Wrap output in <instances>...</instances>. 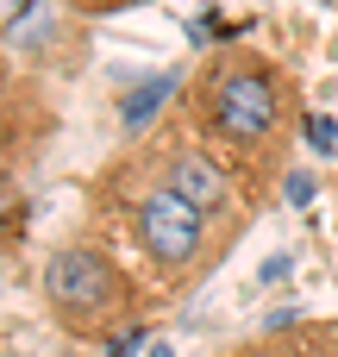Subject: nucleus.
<instances>
[{"label":"nucleus","mask_w":338,"mask_h":357,"mask_svg":"<svg viewBox=\"0 0 338 357\" xmlns=\"http://www.w3.org/2000/svg\"><path fill=\"white\" fill-rule=\"evenodd\" d=\"M151 357H176V351H169V345H151Z\"/></svg>","instance_id":"12"},{"label":"nucleus","mask_w":338,"mask_h":357,"mask_svg":"<svg viewBox=\"0 0 338 357\" xmlns=\"http://www.w3.org/2000/svg\"><path fill=\"white\" fill-rule=\"evenodd\" d=\"M56 113H50V94L44 82L19 63V50L0 38V163L13 157H31L44 138H50Z\"/></svg>","instance_id":"5"},{"label":"nucleus","mask_w":338,"mask_h":357,"mask_svg":"<svg viewBox=\"0 0 338 357\" xmlns=\"http://www.w3.org/2000/svg\"><path fill=\"white\" fill-rule=\"evenodd\" d=\"M307 138H314V151H338V126L332 119H320V113H307V126H301Z\"/></svg>","instance_id":"8"},{"label":"nucleus","mask_w":338,"mask_h":357,"mask_svg":"<svg viewBox=\"0 0 338 357\" xmlns=\"http://www.w3.org/2000/svg\"><path fill=\"white\" fill-rule=\"evenodd\" d=\"M182 119L194 126V138L213 157L232 163V176L263 207L295 169L289 151H295V138L307 126V107H301V82L276 56H263L251 44H220L188 75Z\"/></svg>","instance_id":"1"},{"label":"nucleus","mask_w":338,"mask_h":357,"mask_svg":"<svg viewBox=\"0 0 338 357\" xmlns=\"http://www.w3.org/2000/svg\"><path fill=\"white\" fill-rule=\"evenodd\" d=\"M157 188H169L176 201H188L194 213H207L213 226H226L232 238L251 226V213H257V201H251V188L232 176V163L226 157H213L201 138H194V126L188 119H169V126H157L144 144H132L125 151Z\"/></svg>","instance_id":"4"},{"label":"nucleus","mask_w":338,"mask_h":357,"mask_svg":"<svg viewBox=\"0 0 338 357\" xmlns=\"http://www.w3.org/2000/svg\"><path fill=\"white\" fill-rule=\"evenodd\" d=\"M226 357H338V326L289 320V326H270L263 339H251V345H238Z\"/></svg>","instance_id":"6"},{"label":"nucleus","mask_w":338,"mask_h":357,"mask_svg":"<svg viewBox=\"0 0 338 357\" xmlns=\"http://www.w3.org/2000/svg\"><path fill=\"white\" fill-rule=\"evenodd\" d=\"M282 195H289V201H307V195H314V182H307V169H289V182H282Z\"/></svg>","instance_id":"10"},{"label":"nucleus","mask_w":338,"mask_h":357,"mask_svg":"<svg viewBox=\"0 0 338 357\" xmlns=\"http://www.w3.org/2000/svg\"><path fill=\"white\" fill-rule=\"evenodd\" d=\"M44 307L69 339H119L138 326L144 289L107 245H56L44 257Z\"/></svg>","instance_id":"3"},{"label":"nucleus","mask_w":338,"mask_h":357,"mask_svg":"<svg viewBox=\"0 0 338 357\" xmlns=\"http://www.w3.org/2000/svg\"><path fill=\"white\" fill-rule=\"evenodd\" d=\"M125 6H144V0H69V13H75V19H82V13H88V19H100V13H125Z\"/></svg>","instance_id":"9"},{"label":"nucleus","mask_w":338,"mask_h":357,"mask_svg":"<svg viewBox=\"0 0 338 357\" xmlns=\"http://www.w3.org/2000/svg\"><path fill=\"white\" fill-rule=\"evenodd\" d=\"M88 195H94V207L125 232V245L138 251L144 276H151L157 289H169V295L194 289V282L220 264V251L232 245L226 226H213L207 213H194L188 201H176L169 188H157L132 157H119L113 169H100Z\"/></svg>","instance_id":"2"},{"label":"nucleus","mask_w":338,"mask_h":357,"mask_svg":"<svg viewBox=\"0 0 338 357\" xmlns=\"http://www.w3.org/2000/svg\"><path fill=\"white\" fill-rule=\"evenodd\" d=\"M138 345H144V326H125V333L113 339V357H132Z\"/></svg>","instance_id":"11"},{"label":"nucleus","mask_w":338,"mask_h":357,"mask_svg":"<svg viewBox=\"0 0 338 357\" xmlns=\"http://www.w3.org/2000/svg\"><path fill=\"white\" fill-rule=\"evenodd\" d=\"M182 88H176V75H151L138 94H125V107H119V119H125V132H151V119H157V107L163 100H176Z\"/></svg>","instance_id":"7"}]
</instances>
